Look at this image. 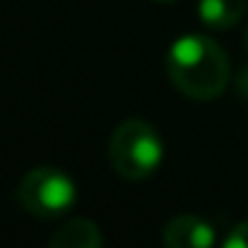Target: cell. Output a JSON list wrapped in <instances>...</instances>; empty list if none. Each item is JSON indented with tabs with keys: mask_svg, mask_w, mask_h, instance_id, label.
<instances>
[{
	"mask_svg": "<svg viewBox=\"0 0 248 248\" xmlns=\"http://www.w3.org/2000/svg\"><path fill=\"white\" fill-rule=\"evenodd\" d=\"M16 200L27 214L56 219L67 214L78 200V187L70 173L54 166H38L19 182Z\"/></svg>",
	"mask_w": 248,
	"mask_h": 248,
	"instance_id": "3957f363",
	"label": "cell"
},
{
	"mask_svg": "<svg viewBox=\"0 0 248 248\" xmlns=\"http://www.w3.org/2000/svg\"><path fill=\"white\" fill-rule=\"evenodd\" d=\"M219 243L216 227L195 214H179L163 227V246L166 248H211Z\"/></svg>",
	"mask_w": 248,
	"mask_h": 248,
	"instance_id": "277c9868",
	"label": "cell"
},
{
	"mask_svg": "<svg viewBox=\"0 0 248 248\" xmlns=\"http://www.w3.org/2000/svg\"><path fill=\"white\" fill-rule=\"evenodd\" d=\"M157 3H179V0H157Z\"/></svg>",
	"mask_w": 248,
	"mask_h": 248,
	"instance_id": "30bf717a",
	"label": "cell"
},
{
	"mask_svg": "<svg viewBox=\"0 0 248 248\" xmlns=\"http://www.w3.org/2000/svg\"><path fill=\"white\" fill-rule=\"evenodd\" d=\"M243 46H246V54H248V30H246V38H243Z\"/></svg>",
	"mask_w": 248,
	"mask_h": 248,
	"instance_id": "9c48e42d",
	"label": "cell"
},
{
	"mask_svg": "<svg viewBox=\"0 0 248 248\" xmlns=\"http://www.w3.org/2000/svg\"><path fill=\"white\" fill-rule=\"evenodd\" d=\"M171 86L192 102H214L230 86V59L214 38L200 32L179 35L166 54Z\"/></svg>",
	"mask_w": 248,
	"mask_h": 248,
	"instance_id": "6da1fadb",
	"label": "cell"
},
{
	"mask_svg": "<svg viewBox=\"0 0 248 248\" xmlns=\"http://www.w3.org/2000/svg\"><path fill=\"white\" fill-rule=\"evenodd\" d=\"M221 246L224 248H248V219L237 221V224L227 232V237L221 240Z\"/></svg>",
	"mask_w": 248,
	"mask_h": 248,
	"instance_id": "52a82bcc",
	"label": "cell"
},
{
	"mask_svg": "<svg viewBox=\"0 0 248 248\" xmlns=\"http://www.w3.org/2000/svg\"><path fill=\"white\" fill-rule=\"evenodd\" d=\"M104 243L102 230L91 219H70L51 237L54 248H99Z\"/></svg>",
	"mask_w": 248,
	"mask_h": 248,
	"instance_id": "5b68a950",
	"label": "cell"
},
{
	"mask_svg": "<svg viewBox=\"0 0 248 248\" xmlns=\"http://www.w3.org/2000/svg\"><path fill=\"white\" fill-rule=\"evenodd\" d=\"M235 86H237V93L243 96V102L248 104V64L243 67L240 72H237V78H235Z\"/></svg>",
	"mask_w": 248,
	"mask_h": 248,
	"instance_id": "ba28073f",
	"label": "cell"
},
{
	"mask_svg": "<svg viewBox=\"0 0 248 248\" xmlns=\"http://www.w3.org/2000/svg\"><path fill=\"white\" fill-rule=\"evenodd\" d=\"M248 0H198L200 22L208 30H230L243 19Z\"/></svg>",
	"mask_w": 248,
	"mask_h": 248,
	"instance_id": "8992f818",
	"label": "cell"
},
{
	"mask_svg": "<svg viewBox=\"0 0 248 248\" xmlns=\"http://www.w3.org/2000/svg\"><path fill=\"white\" fill-rule=\"evenodd\" d=\"M107 157L112 171L125 182L150 179L166 157V147L157 131L141 118H125L118 123L107 141Z\"/></svg>",
	"mask_w": 248,
	"mask_h": 248,
	"instance_id": "7a4b0ae2",
	"label": "cell"
}]
</instances>
